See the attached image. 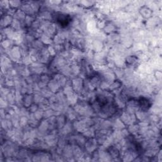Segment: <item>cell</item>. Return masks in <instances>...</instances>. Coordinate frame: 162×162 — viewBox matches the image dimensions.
Instances as JSON below:
<instances>
[{
	"label": "cell",
	"mask_w": 162,
	"mask_h": 162,
	"mask_svg": "<svg viewBox=\"0 0 162 162\" xmlns=\"http://www.w3.org/2000/svg\"><path fill=\"white\" fill-rule=\"evenodd\" d=\"M57 21L58 23H59V24L61 25V26L66 27V26H67V25L70 23V18L68 15L62 14L59 16V17H58Z\"/></svg>",
	"instance_id": "6da1fadb"
},
{
	"label": "cell",
	"mask_w": 162,
	"mask_h": 162,
	"mask_svg": "<svg viewBox=\"0 0 162 162\" xmlns=\"http://www.w3.org/2000/svg\"><path fill=\"white\" fill-rule=\"evenodd\" d=\"M139 105L143 110H146L150 107V103L146 98H141L139 100Z\"/></svg>",
	"instance_id": "7a4b0ae2"
}]
</instances>
